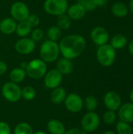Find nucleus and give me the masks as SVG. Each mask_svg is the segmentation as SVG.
Instances as JSON below:
<instances>
[{"mask_svg":"<svg viewBox=\"0 0 133 134\" xmlns=\"http://www.w3.org/2000/svg\"><path fill=\"white\" fill-rule=\"evenodd\" d=\"M36 47L35 42L31 38H21L15 43L16 51L22 55H27L31 53Z\"/></svg>","mask_w":133,"mask_h":134,"instance_id":"obj_11","label":"nucleus"},{"mask_svg":"<svg viewBox=\"0 0 133 134\" xmlns=\"http://www.w3.org/2000/svg\"><path fill=\"white\" fill-rule=\"evenodd\" d=\"M86 14V10L85 8L78 2L72 4L68 6L67 10V15L70 17L71 20H79L82 19Z\"/></svg>","mask_w":133,"mask_h":134,"instance_id":"obj_14","label":"nucleus"},{"mask_svg":"<svg viewBox=\"0 0 133 134\" xmlns=\"http://www.w3.org/2000/svg\"><path fill=\"white\" fill-rule=\"evenodd\" d=\"M26 20L29 23V24L32 27H37L40 23V19H39L38 16H37L36 14H29V16Z\"/></svg>","mask_w":133,"mask_h":134,"instance_id":"obj_33","label":"nucleus"},{"mask_svg":"<svg viewBox=\"0 0 133 134\" xmlns=\"http://www.w3.org/2000/svg\"><path fill=\"white\" fill-rule=\"evenodd\" d=\"M27 73L25 69L22 68H16L13 69L9 73V79L10 82H13L14 83H20L22 82L24 79L26 78Z\"/></svg>","mask_w":133,"mask_h":134,"instance_id":"obj_20","label":"nucleus"},{"mask_svg":"<svg viewBox=\"0 0 133 134\" xmlns=\"http://www.w3.org/2000/svg\"><path fill=\"white\" fill-rule=\"evenodd\" d=\"M36 97V90L32 86H25L21 89V98L25 100H32Z\"/></svg>","mask_w":133,"mask_h":134,"instance_id":"obj_27","label":"nucleus"},{"mask_svg":"<svg viewBox=\"0 0 133 134\" xmlns=\"http://www.w3.org/2000/svg\"><path fill=\"white\" fill-rule=\"evenodd\" d=\"M129 51L131 54L133 55V40H132L129 44Z\"/></svg>","mask_w":133,"mask_h":134,"instance_id":"obj_38","label":"nucleus"},{"mask_svg":"<svg viewBox=\"0 0 133 134\" xmlns=\"http://www.w3.org/2000/svg\"><path fill=\"white\" fill-rule=\"evenodd\" d=\"M86 46L85 38L80 35H69L63 37L59 44L60 52L65 58L73 60L79 57Z\"/></svg>","mask_w":133,"mask_h":134,"instance_id":"obj_1","label":"nucleus"},{"mask_svg":"<svg viewBox=\"0 0 133 134\" xmlns=\"http://www.w3.org/2000/svg\"><path fill=\"white\" fill-rule=\"evenodd\" d=\"M33 128L27 122H20L14 128L13 134H33Z\"/></svg>","mask_w":133,"mask_h":134,"instance_id":"obj_24","label":"nucleus"},{"mask_svg":"<svg viewBox=\"0 0 133 134\" xmlns=\"http://www.w3.org/2000/svg\"><path fill=\"white\" fill-rule=\"evenodd\" d=\"M2 94L7 101L15 103L21 99V88L16 83L7 82L2 86Z\"/></svg>","mask_w":133,"mask_h":134,"instance_id":"obj_6","label":"nucleus"},{"mask_svg":"<svg viewBox=\"0 0 133 134\" xmlns=\"http://www.w3.org/2000/svg\"><path fill=\"white\" fill-rule=\"evenodd\" d=\"M66 97H67V93L65 89L58 86L53 90L50 95V100L52 103L54 104H60L64 101Z\"/></svg>","mask_w":133,"mask_h":134,"instance_id":"obj_19","label":"nucleus"},{"mask_svg":"<svg viewBox=\"0 0 133 134\" xmlns=\"http://www.w3.org/2000/svg\"><path fill=\"white\" fill-rule=\"evenodd\" d=\"M116 118H117V115L115 114V111H107L103 115V121L107 125H111L113 124L115 121H116Z\"/></svg>","mask_w":133,"mask_h":134,"instance_id":"obj_30","label":"nucleus"},{"mask_svg":"<svg viewBox=\"0 0 133 134\" xmlns=\"http://www.w3.org/2000/svg\"><path fill=\"white\" fill-rule=\"evenodd\" d=\"M63 103L66 109L71 113L80 112L84 106V101L82 97L74 93L67 95Z\"/></svg>","mask_w":133,"mask_h":134,"instance_id":"obj_8","label":"nucleus"},{"mask_svg":"<svg viewBox=\"0 0 133 134\" xmlns=\"http://www.w3.org/2000/svg\"><path fill=\"white\" fill-rule=\"evenodd\" d=\"M116 57L115 49L110 44L100 46L96 51V58L98 62L103 67L111 66Z\"/></svg>","mask_w":133,"mask_h":134,"instance_id":"obj_3","label":"nucleus"},{"mask_svg":"<svg viewBox=\"0 0 133 134\" xmlns=\"http://www.w3.org/2000/svg\"><path fill=\"white\" fill-rule=\"evenodd\" d=\"M44 36V32L41 28H35L31 31V38L34 42H38L42 39Z\"/></svg>","mask_w":133,"mask_h":134,"instance_id":"obj_32","label":"nucleus"},{"mask_svg":"<svg viewBox=\"0 0 133 134\" xmlns=\"http://www.w3.org/2000/svg\"><path fill=\"white\" fill-rule=\"evenodd\" d=\"M118 116L121 121L132 123L133 122V104L125 103L118 109Z\"/></svg>","mask_w":133,"mask_h":134,"instance_id":"obj_15","label":"nucleus"},{"mask_svg":"<svg viewBox=\"0 0 133 134\" xmlns=\"http://www.w3.org/2000/svg\"><path fill=\"white\" fill-rule=\"evenodd\" d=\"M90 37L92 41L96 45L100 46L107 43L110 35L106 28L103 27H96L92 30L90 33Z\"/></svg>","mask_w":133,"mask_h":134,"instance_id":"obj_12","label":"nucleus"},{"mask_svg":"<svg viewBox=\"0 0 133 134\" xmlns=\"http://www.w3.org/2000/svg\"><path fill=\"white\" fill-rule=\"evenodd\" d=\"M33 134H47L46 133H45L44 131H37L35 133H34Z\"/></svg>","mask_w":133,"mask_h":134,"instance_id":"obj_42","label":"nucleus"},{"mask_svg":"<svg viewBox=\"0 0 133 134\" xmlns=\"http://www.w3.org/2000/svg\"><path fill=\"white\" fill-rule=\"evenodd\" d=\"M100 123V119L95 111H89L81 120L82 129L86 133H92L96 131Z\"/></svg>","mask_w":133,"mask_h":134,"instance_id":"obj_7","label":"nucleus"},{"mask_svg":"<svg viewBox=\"0 0 133 134\" xmlns=\"http://www.w3.org/2000/svg\"><path fill=\"white\" fill-rule=\"evenodd\" d=\"M130 100H131L132 103L133 104V90L131 91V93H130Z\"/></svg>","mask_w":133,"mask_h":134,"instance_id":"obj_41","label":"nucleus"},{"mask_svg":"<svg viewBox=\"0 0 133 134\" xmlns=\"http://www.w3.org/2000/svg\"><path fill=\"white\" fill-rule=\"evenodd\" d=\"M47 130L50 134H64L65 126L62 122L57 119H51L47 123Z\"/></svg>","mask_w":133,"mask_h":134,"instance_id":"obj_18","label":"nucleus"},{"mask_svg":"<svg viewBox=\"0 0 133 134\" xmlns=\"http://www.w3.org/2000/svg\"><path fill=\"white\" fill-rule=\"evenodd\" d=\"M7 69L8 67L5 62H4L3 60H0V75H4L7 71Z\"/></svg>","mask_w":133,"mask_h":134,"instance_id":"obj_36","label":"nucleus"},{"mask_svg":"<svg viewBox=\"0 0 133 134\" xmlns=\"http://www.w3.org/2000/svg\"><path fill=\"white\" fill-rule=\"evenodd\" d=\"M103 134H117L114 131H106L105 133H103Z\"/></svg>","mask_w":133,"mask_h":134,"instance_id":"obj_40","label":"nucleus"},{"mask_svg":"<svg viewBox=\"0 0 133 134\" xmlns=\"http://www.w3.org/2000/svg\"><path fill=\"white\" fill-rule=\"evenodd\" d=\"M56 69L63 75H69L73 71V63L71 60L65 58V57H62L57 61Z\"/></svg>","mask_w":133,"mask_h":134,"instance_id":"obj_17","label":"nucleus"},{"mask_svg":"<svg viewBox=\"0 0 133 134\" xmlns=\"http://www.w3.org/2000/svg\"><path fill=\"white\" fill-rule=\"evenodd\" d=\"M0 134H11V128L5 122H0Z\"/></svg>","mask_w":133,"mask_h":134,"instance_id":"obj_34","label":"nucleus"},{"mask_svg":"<svg viewBox=\"0 0 133 134\" xmlns=\"http://www.w3.org/2000/svg\"><path fill=\"white\" fill-rule=\"evenodd\" d=\"M78 2L80 3L85 8L86 12L87 11H93L97 8V6L96 5V4L93 2L92 0H78Z\"/></svg>","mask_w":133,"mask_h":134,"instance_id":"obj_31","label":"nucleus"},{"mask_svg":"<svg viewBox=\"0 0 133 134\" xmlns=\"http://www.w3.org/2000/svg\"><path fill=\"white\" fill-rule=\"evenodd\" d=\"M0 42H1V36H0Z\"/></svg>","mask_w":133,"mask_h":134,"instance_id":"obj_43","label":"nucleus"},{"mask_svg":"<svg viewBox=\"0 0 133 134\" xmlns=\"http://www.w3.org/2000/svg\"><path fill=\"white\" fill-rule=\"evenodd\" d=\"M39 53L41 59L45 63L54 62L58 59L60 53L59 44L56 42L46 40L41 45Z\"/></svg>","mask_w":133,"mask_h":134,"instance_id":"obj_2","label":"nucleus"},{"mask_svg":"<svg viewBox=\"0 0 133 134\" xmlns=\"http://www.w3.org/2000/svg\"><path fill=\"white\" fill-rule=\"evenodd\" d=\"M129 9L132 11V13H133V0H131L129 2Z\"/></svg>","mask_w":133,"mask_h":134,"instance_id":"obj_39","label":"nucleus"},{"mask_svg":"<svg viewBox=\"0 0 133 134\" xmlns=\"http://www.w3.org/2000/svg\"><path fill=\"white\" fill-rule=\"evenodd\" d=\"M56 22L57 27L61 30H67L71 25V20L66 13L58 16Z\"/></svg>","mask_w":133,"mask_h":134,"instance_id":"obj_26","label":"nucleus"},{"mask_svg":"<svg viewBox=\"0 0 133 134\" xmlns=\"http://www.w3.org/2000/svg\"><path fill=\"white\" fill-rule=\"evenodd\" d=\"M111 11H112V13L115 16H117V17H124L128 14L129 8L125 3L118 2H115L112 5Z\"/></svg>","mask_w":133,"mask_h":134,"instance_id":"obj_22","label":"nucleus"},{"mask_svg":"<svg viewBox=\"0 0 133 134\" xmlns=\"http://www.w3.org/2000/svg\"><path fill=\"white\" fill-rule=\"evenodd\" d=\"M31 30L32 27L29 24V23L27 20H23L17 24L15 32L19 37L24 38L31 32Z\"/></svg>","mask_w":133,"mask_h":134,"instance_id":"obj_21","label":"nucleus"},{"mask_svg":"<svg viewBox=\"0 0 133 134\" xmlns=\"http://www.w3.org/2000/svg\"><path fill=\"white\" fill-rule=\"evenodd\" d=\"M62 35V30L57 26H52L47 31V37L49 40L56 42L58 41Z\"/></svg>","mask_w":133,"mask_h":134,"instance_id":"obj_25","label":"nucleus"},{"mask_svg":"<svg viewBox=\"0 0 133 134\" xmlns=\"http://www.w3.org/2000/svg\"><path fill=\"white\" fill-rule=\"evenodd\" d=\"M68 6L67 0H45L43 7L46 13L58 16L66 13Z\"/></svg>","mask_w":133,"mask_h":134,"instance_id":"obj_5","label":"nucleus"},{"mask_svg":"<svg viewBox=\"0 0 133 134\" xmlns=\"http://www.w3.org/2000/svg\"><path fill=\"white\" fill-rule=\"evenodd\" d=\"M84 105L88 111H94L98 105L96 98L92 95H89L85 97L84 101Z\"/></svg>","mask_w":133,"mask_h":134,"instance_id":"obj_29","label":"nucleus"},{"mask_svg":"<svg viewBox=\"0 0 133 134\" xmlns=\"http://www.w3.org/2000/svg\"><path fill=\"white\" fill-rule=\"evenodd\" d=\"M116 130L118 134H133L132 128L129 123L123 121H120L117 123Z\"/></svg>","mask_w":133,"mask_h":134,"instance_id":"obj_28","label":"nucleus"},{"mask_svg":"<svg viewBox=\"0 0 133 134\" xmlns=\"http://www.w3.org/2000/svg\"><path fill=\"white\" fill-rule=\"evenodd\" d=\"M63 81V75L57 69L47 71L44 76V84L48 89H55L60 86Z\"/></svg>","mask_w":133,"mask_h":134,"instance_id":"obj_10","label":"nucleus"},{"mask_svg":"<svg viewBox=\"0 0 133 134\" xmlns=\"http://www.w3.org/2000/svg\"><path fill=\"white\" fill-rule=\"evenodd\" d=\"M127 42H128V40L125 35L122 34H117L112 37L110 45L114 49H120L124 48L127 45Z\"/></svg>","mask_w":133,"mask_h":134,"instance_id":"obj_23","label":"nucleus"},{"mask_svg":"<svg viewBox=\"0 0 133 134\" xmlns=\"http://www.w3.org/2000/svg\"><path fill=\"white\" fill-rule=\"evenodd\" d=\"M103 102L106 108L110 111H117L122 106V99L118 93L114 91L107 92L103 97Z\"/></svg>","mask_w":133,"mask_h":134,"instance_id":"obj_13","label":"nucleus"},{"mask_svg":"<svg viewBox=\"0 0 133 134\" xmlns=\"http://www.w3.org/2000/svg\"><path fill=\"white\" fill-rule=\"evenodd\" d=\"M92 1L97 7H103L107 3L108 0H92Z\"/></svg>","mask_w":133,"mask_h":134,"instance_id":"obj_37","label":"nucleus"},{"mask_svg":"<svg viewBox=\"0 0 133 134\" xmlns=\"http://www.w3.org/2000/svg\"><path fill=\"white\" fill-rule=\"evenodd\" d=\"M10 14L13 19L20 22L26 20L30 14L28 6L23 2H14L10 8Z\"/></svg>","mask_w":133,"mask_h":134,"instance_id":"obj_9","label":"nucleus"},{"mask_svg":"<svg viewBox=\"0 0 133 134\" xmlns=\"http://www.w3.org/2000/svg\"><path fill=\"white\" fill-rule=\"evenodd\" d=\"M64 134H87L82 128H71L67 130Z\"/></svg>","mask_w":133,"mask_h":134,"instance_id":"obj_35","label":"nucleus"},{"mask_svg":"<svg viewBox=\"0 0 133 134\" xmlns=\"http://www.w3.org/2000/svg\"><path fill=\"white\" fill-rule=\"evenodd\" d=\"M25 71L30 78L39 79L43 78L47 72V65L42 59H34L27 64Z\"/></svg>","mask_w":133,"mask_h":134,"instance_id":"obj_4","label":"nucleus"},{"mask_svg":"<svg viewBox=\"0 0 133 134\" xmlns=\"http://www.w3.org/2000/svg\"><path fill=\"white\" fill-rule=\"evenodd\" d=\"M16 21L12 17L4 18L0 22V31L4 35H11L16 31Z\"/></svg>","mask_w":133,"mask_h":134,"instance_id":"obj_16","label":"nucleus"}]
</instances>
